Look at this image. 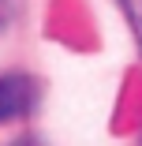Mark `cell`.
<instances>
[{
	"instance_id": "cell-2",
	"label": "cell",
	"mask_w": 142,
	"mask_h": 146,
	"mask_svg": "<svg viewBox=\"0 0 142 146\" xmlns=\"http://www.w3.org/2000/svg\"><path fill=\"white\" fill-rule=\"evenodd\" d=\"M120 8H124L131 30H135V41L142 45V0H120Z\"/></svg>"
},
{
	"instance_id": "cell-1",
	"label": "cell",
	"mask_w": 142,
	"mask_h": 146,
	"mask_svg": "<svg viewBox=\"0 0 142 146\" xmlns=\"http://www.w3.org/2000/svg\"><path fill=\"white\" fill-rule=\"evenodd\" d=\"M34 101V82L26 75H0V124L19 120Z\"/></svg>"
}]
</instances>
